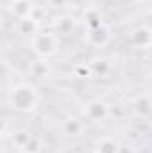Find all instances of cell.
<instances>
[{"mask_svg": "<svg viewBox=\"0 0 152 153\" xmlns=\"http://www.w3.org/2000/svg\"><path fill=\"white\" fill-rule=\"evenodd\" d=\"M7 102L16 112H32L39 103L38 89L29 82H18L7 91Z\"/></svg>", "mask_w": 152, "mask_h": 153, "instance_id": "1", "label": "cell"}, {"mask_svg": "<svg viewBox=\"0 0 152 153\" xmlns=\"http://www.w3.org/2000/svg\"><path fill=\"white\" fill-rule=\"evenodd\" d=\"M32 50L36 52L39 59H50L57 53L59 50V38L56 32H47V30H38L31 38Z\"/></svg>", "mask_w": 152, "mask_h": 153, "instance_id": "2", "label": "cell"}, {"mask_svg": "<svg viewBox=\"0 0 152 153\" xmlns=\"http://www.w3.org/2000/svg\"><path fill=\"white\" fill-rule=\"evenodd\" d=\"M111 114V111H109V105L104 102V100H99V98H95V100H88L86 103H84V107H82V116L88 119V121H106L108 117Z\"/></svg>", "mask_w": 152, "mask_h": 153, "instance_id": "3", "label": "cell"}, {"mask_svg": "<svg viewBox=\"0 0 152 153\" xmlns=\"http://www.w3.org/2000/svg\"><path fill=\"white\" fill-rule=\"evenodd\" d=\"M129 43L134 48H149L152 45V29L147 25H140L136 27L131 34H129Z\"/></svg>", "mask_w": 152, "mask_h": 153, "instance_id": "4", "label": "cell"}, {"mask_svg": "<svg viewBox=\"0 0 152 153\" xmlns=\"http://www.w3.org/2000/svg\"><path fill=\"white\" fill-rule=\"evenodd\" d=\"M111 41V30L108 25H99L95 29H88V43L95 48H104Z\"/></svg>", "mask_w": 152, "mask_h": 153, "instance_id": "5", "label": "cell"}, {"mask_svg": "<svg viewBox=\"0 0 152 153\" xmlns=\"http://www.w3.org/2000/svg\"><path fill=\"white\" fill-rule=\"evenodd\" d=\"M86 130V123L82 117H77V116H68L65 121H63V132L70 137H81Z\"/></svg>", "mask_w": 152, "mask_h": 153, "instance_id": "6", "label": "cell"}, {"mask_svg": "<svg viewBox=\"0 0 152 153\" xmlns=\"http://www.w3.org/2000/svg\"><path fill=\"white\" fill-rule=\"evenodd\" d=\"M132 111L136 112L138 116H147L152 112V100L149 94H140L136 100H132Z\"/></svg>", "mask_w": 152, "mask_h": 153, "instance_id": "7", "label": "cell"}, {"mask_svg": "<svg viewBox=\"0 0 152 153\" xmlns=\"http://www.w3.org/2000/svg\"><path fill=\"white\" fill-rule=\"evenodd\" d=\"M32 4L29 0H13V14L18 18V20H25V18H31L32 14Z\"/></svg>", "mask_w": 152, "mask_h": 153, "instance_id": "8", "label": "cell"}, {"mask_svg": "<svg viewBox=\"0 0 152 153\" xmlns=\"http://www.w3.org/2000/svg\"><path fill=\"white\" fill-rule=\"evenodd\" d=\"M31 71H32V76H36V78H47L52 71V66H50L48 59H38L32 62Z\"/></svg>", "mask_w": 152, "mask_h": 153, "instance_id": "9", "label": "cell"}, {"mask_svg": "<svg viewBox=\"0 0 152 153\" xmlns=\"http://www.w3.org/2000/svg\"><path fill=\"white\" fill-rule=\"evenodd\" d=\"M95 150H97L99 153H118L120 144L114 141L113 137H102V139L97 143Z\"/></svg>", "mask_w": 152, "mask_h": 153, "instance_id": "10", "label": "cell"}, {"mask_svg": "<svg viewBox=\"0 0 152 153\" xmlns=\"http://www.w3.org/2000/svg\"><path fill=\"white\" fill-rule=\"evenodd\" d=\"M90 66H91L93 76H108L111 71V64L106 59H95L90 62Z\"/></svg>", "mask_w": 152, "mask_h": 153, "instance_id": "11", "label": "cell"}, {"mask_svg": "<svg viewBox=\"0 0 152 153\" xmlns=\"http://www.w3.org/2000/svg\"><path fill=\"white\" fill-rule=\"evenodd\" d=\"M43 141L39 139V137H36V135H31V139L23 144V148H20V150H23V152L27 153H41L43 152Z\"/></svg>", "mask_w": 152, "mask_h": 153, "instance_id": "12", "label": "cell"}, {"mask_svg": "<svg viewBox=\"0 0 152 153\" xmlns=\"http://www.w3.org/2000/svg\"><path fill=\"white\" fill-rule=\"evenodd\" d=\"M74 29V22L70 18H59L56 22V34H68Z\"/></svg>", "mask_w": 152, "mask_h": 153, "instance_id": "13", "label": "cell"}, {"mask_svg": "<svg viewBox=\"0 0 152 153\" xmlns=\"http://www.w3.org/2000/svg\"><path fill=\"white\" fill-rule=\"evenodd\" d=\"M118 153H136V152H134V148H132V146L120 144V150H118Z\"/></svg>", "mask_w": 152, "mask_h": 153, "instance_id": "14", "label": "cell"}, {"mask_svg": "<svg viewBox=\"0 0 152 153\" xmlns=\"http://www.w3.org/2000/svg\"><path fill=\"white\" fill-rule=\"evenodd\" d=\"M66 2H68V0H48V4H50V5H54V7H61V5H66Z\"/></svg>", "mask_w": 152, "mask_h": 153, "instance_id": "15", "label": "cell"}, {"mask_svg": "<svg viewBox=\"0 0 152 153\" xmlns=\"http://www.w3.org/2000/svg\"><path fill=\"white\" fill-rule=\"evenodd\" d=\"M145 53H147V59L152 62V45L149 46V48H145Z\"/></svg>", "mask_w": 152, "mask_h": 153, "instance_id": "16", "label": "cell"}, {"mask_svg": "<svg viewBox=\"0 0 152 153\" xmlns=\"http://www.w3.org/2000/svg\"><path fill=\"white\" fill-rule=\"evenodd\" d=\"M132 2H138V4H147V2H150V0H132Z\"/></svg>", "mask_w": 152, "mask_h": 153, "instance_id": "17", "label": "cell"}, {"mask_svg": "<svg viewBox=\"0 0 152 153\" xmlns=\"http://www.w3.org/2000/svg\"><path fill=\"white\" fill-rule=\"evenodd\" d=\"M16 153H27V152H23V150H16Z\"/></svg>", "mask_w": 152, "mask_h": 153, "instance_id": "18", "label": "cell"}]
</instances>
